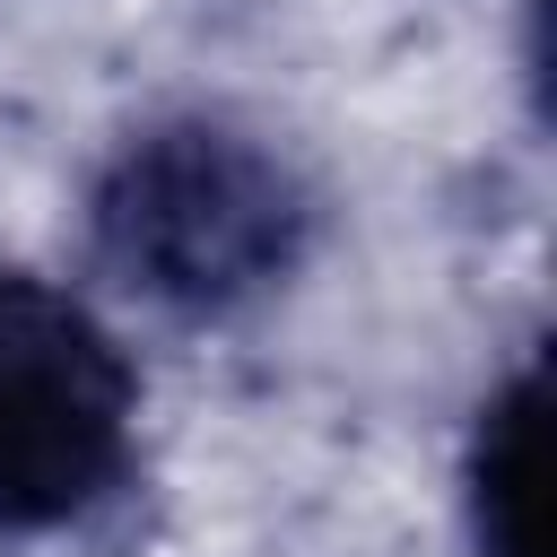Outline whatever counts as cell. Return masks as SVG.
Returning <instances> with one entry per match:
<instances>
[{"mask_svg": "<svg viewBox=\"0 0 557 557\" xmlns=\"http://www.w3.org/2000/svg\"><path fill=\"white\" fill-rule=\"evenodd\" d=\"M87 218L104 270L183 322L261 305L313 244L305 174L270 139L209 113H174L122 139Z\"/></svg>", "mask_w": 557, "mask_h": 557, "instance_id": "obj_1", "label": "cell"}, {"mask_svg": "<svg viewBox=\"0 0 557 557\" xmlns=\"http://www.w3.org/2000/svg\"><path fill=\"white\" fill-rule=\"evenodd\" d=\"M139 374L52 278L0 261V548L96 513L131 470Z\"/></svg>", "mask_w": 557, "mask_h": 557, "instance_id": "obj_2", "label": "cell"}, {"mask_svg": "<svg viewBox=\"0 0 557 557\" xmlns=\"http://www.w3.org/2000/svg\"><path fill=\"white\" fill-rule=\"evenodd\" d=\"M470 548L479 557H540V366H513V383L479 409Z\"/></svg>", "mask_w": 557, "mask_h": 557, "instance_id": "obj_3", "label": "cell"}]
</instances>
